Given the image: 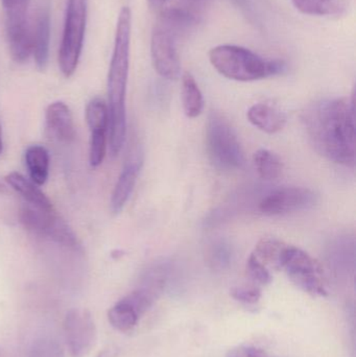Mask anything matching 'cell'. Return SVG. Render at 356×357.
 Masks as SVG:
<instances>
[{
    "instance_id": "obj_3",
    "label": "cell",
    "mask_w": 356,
    "mask_h": 357,
    "mask_svg": "<svg viewBox=\"0 0 356 357\" xmlns=\"http://www.w3.org/2000/svg\"><path fill=\"white\" fill-rule=\"evenodd\" d=\"M194 16L185 8L163 10L153 29L150 54L157 73L167 79H177L181 73L177 40Z\"/></svg>"
},
{
    "instance_id": "obj_29",
    "label": "cell",
    "mask_w": 356,
    "mask_h": 357,
    "mask_svg": "<svg viewBox=\"0 0 356 357\" xmlns=\"http://www.w3.org/2000/svg\"><path fill=\"white\" fill-rule=\"evenodd\" d=\"M96 357H116V351L111 349L104 350V351L100 352Z\"/></svg>"
},
{
    "instance_id": "obj_9",
    "label": "cell",
    "mask_w": 356,
    "mask_h": 357,
    "mask_svg": "<svg viewBox=\"0 0 356 357\" xmlns=\"http://www.w3.org/2000/svg\"><path fill=\"white\" fill-rule=\"evenodd\" d=\"M20 220L23 226L35 234L49 238L70 249H79L75 233L54 210L47 211L31 205L24 206L21 209Z\"/></svg>"
},
{
    "instance_id": "obj_16",
    "label": "cell",
    "mask_w": 356,
    "mask_h": 357,
    "mask_svg": "<svg viewBox=\"0 0 356 357\" xmlns=\"http://www.w3.org/2000/svg\"><path fill=\"white\" fill-rule=\"evenodd\" d=\"M6 181L16 192H18L29 203V205L39 208V209L47 210V211L54 210L52 202L44 195L43 191L38 187V185L25 178L24 176L13 172L6 176Z\"/></svg>"
},
{
    "instance_id": "obj_5",
    "label": "cell",
    "mask_w": 356,
    "mask_h": 357,
    "mask_svg": "<svg viewBox=\"0 0 356 357\" xmlns=\"http://www.w3.org/2000/svg\"><path fill=\"white\" fill-rule=\"evenodd\" d=\"M206 148L215 169L232 172L244 167V151L229 121L219 112L209 114L206 126Z\"/></svg>"
},
{
    "instance_id": "obj_13",
    "label": "cell",
    "mask_w": 356,
    "mask_h": 357,
    "mask_svg": "<svg viewBox=\"0 0 356 357\" xmlns=\"http://www.w3.org/2000/svg\"><path fill=\"white\" fill-rule=\"evenodd\" d=\"M50 14L47 6L38 10L31 29V50L38 68L44 70L49 59Z\"/></svg>"
},
{
    "instance_id": "obj_27",
    "label": "cell",
    "mask_w": 356,
    "mask_h": 357,
    "mask_svg": "<svg viewBox=\"0 0 356 357\" xmlns=\"http://www.w3.org/2000/svg\"><path fill=\"white\" fill-rule=\"evenodd\" d=\"M230 295L242 303L256 304L261 299L263 294L258 287H235L230 291Z\"/></svg>"
},
{
    "instance_id": "obj_11",
    "label": "cell",
    "mask_w": 356,
    "mask_h": 357,
    "mask_svg": "<svg viewBox=\"0 0 356 357\" xmlns=\"http://www.w3.org/2000/svg\"><path fill=\"white\" fill-rule=\"evenodd\" d=\"M64 333L71 356H87L96 340L95 323L92 314L86 310H69L65 317Z\"/></svg>"
},
{
    "instance_id": "obj_23",
    "label": "cell",
    "mask_w": 356,
    "mask_h": 357,
    "mask_svg": "<svg viewBox=\"0 0 356 357\" xmlns=\"http://www.w3.org/2000/svg\"><path fill=\"white\" fill-rule=\"evenodd\" d=\"M86 119L89 130H109L108 105L100 98L90 100L86 108Z\"/></svg>"
},
{
    "instance_id": "obj_14",
    "label": "cell",
    "mask_w": 356,
    "mask_h": 357,
    "mask_svg": "<svg viewBox=\"0 0 356 357\" xmlns=\"http://www.w3.org/2000/svg\"><path fill=\"white\" fill-rule=\"evenodd\" d=\"M46 128L52 137L65 144H70L75 137V123L70 109L65 102L50 104L45 112Z\"/></svg>"
},
{
    "instance_id": "obj_24",
    "label": "cell",
    "mask_w": 356,
    "mask_h": 357,
    "mask_svg": "<svg viewBox=\"0 0 356 357\" xmlns=\"http://www.w3.org/2000/svg\"><path fill=\"white\" fill-rule=\"evenodd\" d=\"M29 357H65V354L58 342L44 337L33 344Z\"/></svg>"
},
{
    "instance_id": "obj_8",
    "label": "cell",
    "mask_w": 356,
    "mask_h": 357,
    "mask_svg": "<svg viewBox=\"0 0 356 357\" xmlns=\"http://www.w3.org/2000/svg\"><path fill=\"white\" fill-rule=\"evenodd\" d=\"M29 2L31 0H1L8 48L17 63H24L31 54V27L27 20Z\"/></svg>"
},
{
    "instance_id": "obj_20",
    "label": "cell",
    "mask_w": 356,
    "mask_h": 357,
    "mask_svg": "<svg viewBox=\"0 0 356 357\" xmlns=\"http://www.w3.org/2000/svg\"><path fill=\"white\" fill-rule=\"evenodd\" d=\"M253 161L257 174L263 180L273 181L281 176L284 165L275 153L261 149L255 153Z\"/></svg>"
},
{
    "instance_id": "obj_18",
    "label": "cell",
    "mask_w": 356,
    "mask_h": 357,
    "mask_svg": "<svg viewBox=\"0 0 356 357\" xmlns=\"http://www.w3.org/2000/svg\"><path fill=\"white\" fill-rule=\"evenodd\" d=\"M182 104L184 112L189 119L200 116L204 108V98L194 75L185 73L182 77Z\"/></svg>"
},
{
    "instance_id": "obj_12",
    "label": "cell",
    "mask_w": 356,
    "mask_h": 357,
    "mask_svg": "<svg viewBox=\"0 0 356 357\" xmlns=\"http://www.w3.org/2000/svg\"><path fill=\"white\" fill-rule=\"evenodd\" d=\"M142 162L144 160H142L141 155L139 153H136V154L132 155L129 160L125 163V167L119 175L112 192V197H111L110 207L112 213H121L125 208V204L129 201L136 182H137Z\"/></svg>"
},
{
    "instance_id": "obj_2",
    "label": "cell",
    "mask_w": 356,
    "mask_h": 357,
    "mask_svg": "<svg viewBox=\"0 0 356 357\" xmlns=\"http://www.w3.org/2000/svg\"><path fill=\"white\" fill-rule=\"evenodd\" d=\"M132 13L127 6L121 8L117 19L114 47L108 73L109 148L117 156L125 144L127 134V77L131 45Z\"/></svg>"
},
{
    "instance_id": "obj_10",
    "label": "cell",
    "mask_w": 356,
    "mask_h": 357,
    "mask_svg": "<svg viewBox=\"0 0 356 357\" xmlns=\"http://www.w3.org/2000/svg\"><path fill=\"white\" fill-rule=\"evenodd\" d=\"M318 195L305 187H281L272 191L259 203L261 213L269 216L286 215L316 205Z\"/></svg>"
},
{
    "instance_id": "obj_1",
    "label": "cell",
    "mask_w": 356,
    "mask_h": 357,
    "mask_svg": "<svg viewBox=\"0 0 356 357\" xmlns=\"http://www.w3.org/2000/svg\"><path fill=\"white\" fill-rule=\"evenodd\" d=\"M307 135L319 154L345 167L355 165V100L334 98L317 102L303 116Z\"/></svg>"
},
{
    "instance_id": "obj_15",
    "label": "cell",
    "mask_w": 356,
    "mask_h": 357,
    "mask_svg": "<svg viewBox=\"0 0 356 357\" xmlns=\"http://www.w3.org/2000/svg\"><path fill=\"white\" fill-rule=\"evenodd\" d=\"M249 121L267 134L281 131L286 123V114L281 108L271 102L253 105L247 113Z\"/></svg>"
},
{
    "instance_id": "obj_21",
    "label": "cell",
    "mask_w": 356,
    "mask_h": 357,
    "mask_svg": "<svg viewBox=\"0 0 356 357\" xmlns=\"http://www.w3.org/2000/svg\"><path fill=\"white\" fill-rule=\"evenodd\" d=\"M293 3L303 14L313 16L338 15L344 8L343 0H293Z\"/></svg>"
},
{
    "instance_id": "obj_30",
    "label": "cell",
    "mask_w": 356,
    "mask_h": 357,
    "mask_svg": "<svg viewBox=\"0 0 356 357\" xmlns=\"http://www.w3.org/2000/svg\"><path fill=\"white\" fill-rule=\"evenodd\" d=\"M148 1L152 8H160V6H162L167 0H148Z\"/></svg>"
},
{
    "instance_id": "obj_31",
    "label": "cell",
    "mask_w": 356,
    "mask_h": 357,
    "mask_svg": "<svg viewBox=\"0 0 356 357\" xmlns=\"http://www.w3.org/2000/svg\"><path fill=\"white\" fill-rule=\"evenodd\" d=\"M2 148H3V144H2L1 128H0V154L2 153Z\"/></svg>"
},
{
    "instance_id": "obj_6",
    "label": "cell",
    "mask_w": 356,
    "mask_h": 357,
    "mask_svg": "<svg viewBox=\"0 0 356 357\" xmlns=\"http://www.w3.org/2000/svg\"><path fill=\"white\" fill-rule=\"evenodd\" d=\"M86 23L87 0H68L62 41L59 50V65L66 77H70L79 65L83 50Z\"/></svg>"
},
{
    "instance_id": "obj_17",
    "label": "cell",
    "mask_w": 356,
    "mask_h": 357,
    "mask_svg": "<svg viewBox=\"0 0 356 357\" xmlns=\"http://www.w3.org/2000/svg\"><path fill=\"white\" fill-rule=\"evenodd\" d=\"M25 165L31 182L42 186L49 175V154L42 146H31L25 151Z\"/></svg>"
},
{
    "instance_id": "obj_25",
    "label": "cell",
    "mask_w": 356,
    "mask_h": 357,
    "mask_svg": "<svg viewBox=\"0 0 356 357\" xmlns=\"http://www.w3.org/2000/svg\"><path fill=\"white\" fill-rule=\"evenodd\" d=\"M209 260L215 268L223 270L228 268L232 260V249L229 243L224 241L213 243L209 251Z\"/></svg>"
},
{
    "instance_id": "obj_26",
    "label": "cell",
    "mask_w": 356,
    "mask_h": 357,
    "mask_svg": "<svg viewBox=\"0 0 356 357\" xmlns=\"http://www.w3.org/2000/svg\"><path fill=\"white\" fill-rule=\"evenodd\" d=\"M247 273L249 277L258 285H268L273 280L268 266L261 260L257 259L254 254H251L247 261Z\"/></svg>"
},
{
    "instance_id": "obj_22",
    "label": "cell",
    "mask_w": 356,
    "mask_h": 357,
    "mask_svg": "<svg viewBox=\"0 0 356 357\" xmlns=\"http://www.w3.org/2000/svg\"><path fill=\"white\" fill-rule=\"evenodd\" d=\"M286 245L278 239L263 238L257 243L252 254L265 266H272L279 270L280 260Z\"/></svg>"
},
{
    "instance_id": "obj_19",
    "label": "cell",
    "mask_w": 356,
    "mask_h": 357,
    "mask_svg": "<svg viewBox=\"0 0 356 357\" xmlns=\"http://www.w3.org/2000/svg\"><path fill=\"white\" fill-rule=\"evenodd\" d=\"M140 317L139 312L125 298L117 302L108 312L110 324L123 333L132 331L137 325Z\"/></svg>"
},
{
    "instance_id": "obj_4",
    "label": "cell",
    "mask_w": 356,
    "mask_h": 357,
    "mask_svg": "<svg viewBox=\"0 0 356 357\" xmlns=\"http://www.w3.org/2000/svg\"><path fill=\"white\" fill-rule=\"evenodd\" d=\"M209 60L217 73L238 82L259 81L286 70L282 61L265 60L242 46H217L209 52Z\"/></svg>"
},
{
    "instance_id": "obj_7",
    "label": "cell",
    "mask_w": 356,
    "mask_h": 357,
    "mask_svg": "<svg viewBox=\"0 0 356 357\" xmlns=\"http://www.w3.org/2000/svg\"><path fill=\"white\" fill-rule=\"evenodd\" d=\"M279 268H282L290 280L305 293L316 297L327 296L321 266L303 250L294 245H286Z\"/></svg>"
},
{
    "instance_id": "obj_28",
    "label": "cell",
    "mask_w": 356,
    "mask_h": 357,
    "mask_svg": "<svg viewBox=\"0 0 356 357\" xmlns=\"http://www.w3.org/2000/svg\"><path fill=\"white\" fill-rule=\"evenodd\" d=\"M227 357H275L254 346H238L228 352Z\"/></svg>"
}]
</instances>
